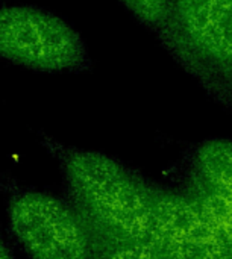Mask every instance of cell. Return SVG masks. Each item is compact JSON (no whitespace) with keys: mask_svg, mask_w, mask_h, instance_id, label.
<instances>
[{"mask_svg":"<svg viewBox=\"0 0 232 259\" xmlns=\"http://www.w3.org/2000/svg\"><path fill=\"white\" fill-rule=\"evenodd\" d=\"M91 259H169L160 249L141 243H94Z\"/></svg>","mask_w":232,"mask_h":259,"instance_id":"8","label":"cell"},{"mask_svg":"<svg viewBox=\"0 0 232 259\" xmlns=\"http://www.w3.org/2000/svg\"><path fill=\"white\" fill-rule=\"evenodd\" d=\"M155 247L169 259H231L199 206L182 188L155 184Z\"/></svg>","mask_w":232,"mask_h":259,"instance_id":"5","label":"cell"},{"mask_svg":"<svg viewBox=\"0 0 232 259\" xmlns=\"http://www.w3.org/2000/svg\"><path fill=\"white\" fill-rule=\"evenodd\" d=\"M214 228L232 259V199L187 167L181 187Z\"/></svg>","mask_w":232,"mask_h":259,"instance_id":"6","label":"cell"},{"mask_svg":"<svg viewBox=\"0 0 232 259\" xmlns=\"http://www.w3.org/2000/svg\"><path fill=\"white\" fill-rule=\"evenodd\" d=\"M11 231L30 259H91V231L68 199L40 191L17 194L8 209Z\"/></svg>","mask_w":232,"mask_h":259,"instance_id":"4","label":"cell"},{"mask_svg":"<svg viewBox=\"0 0 232 259\" xmlns=\"http://www.w3.org/2000/svg\"><path fill=\"white\" fill-rule=\"evenodd\" d=\"M61 164L68 200L87 222L94 243L155 247V182L96 150L65 149Z\"/></svg>","mask_w":232,"mask_h":259,"instance_id":"1","label":"cell"},{"mask_svg":"<svg viewBox=\"0 0 232 259\" xmlns=\"http://www.w3.org/2000/svg\"><path fill=\"white\" fill-rule=\"evenodd\" d=\"M0 259H15L14 255L11 253V250L8 249L6 243L2 240V237H0Z\"/></svg>","mask_w":232,"mask_h":259,"instance_id":"10","label":"cell"},{"mask_svg":"<svg viewBox=\"0 0 232 259\" xmlns=\"http://www.w3.org/2000/svg\"><path fill=\"white\" fill-rule=\"evenodd\" d=\"M143 24L160 30L167 12V0H120Z\"/></svg>","mask_w":232,"mask_h":259,"instance_id":"9","label":"cell"},{"mask_svg":"<svg viewBox=\"0 0 232 259\" xmlns=\"http://www.w3.org/2000/svg\"><path fill=\"white\" fill-rule=\"evenodd\" d=\"M158 33L185 71L232 108V0H167Z\"/></svg>","mask_w":232,"mask_h":259,"instance_id":"2","label":"cell"},{"mask_svg":"<svg viewBox=\"0 0 232 259\" xmlns=\"http://www.w3.org/2000/svg\"><path fill=\"white\" fill-rule=\"evenodd\" d=\"M0 58L46 73H78L91 64L85 42L70 24L29 5L0 8Z\"/></svg>","mask_w":232,"mask_h":259,"instance_id":"3","label":"cell"},{"mask_svg":"<svg viewBox=\"0 0 232 259\" xmlns=\"http://www.w3.org/2000/svg\"><path fill=\"white\" fill-rule=\"evenodd\" d=\"M187 167L232 199V140H207L191 152Z\"/></svg>","mask_w":232,"mask_h":259,"instance_id":"7","label":"cell"}]
</instances>
